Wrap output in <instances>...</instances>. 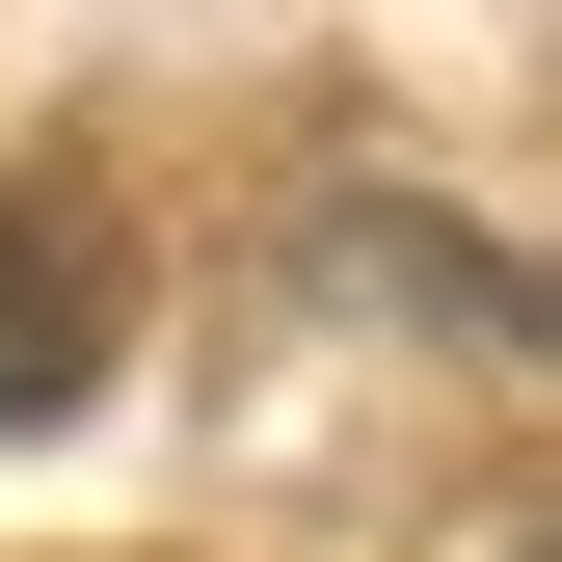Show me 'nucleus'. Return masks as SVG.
Masks as SVG:
<instances>
[{
  "instance_id": "f257e3e1",
  "label": "nucleus",
  "mask_w": 562,
  "mask_h": 562,
  "mask_svg": "<svg viewBox=\"0 0 562 562\" xmlns=\"http://www.w3.org/2000/svg\"><path fill=\"white\" fill-rule=\"evenodd\" d=\"M108 348H134V241L81 215V188H0V429L108 402Z\"/></svg>"
}]
</instances>
